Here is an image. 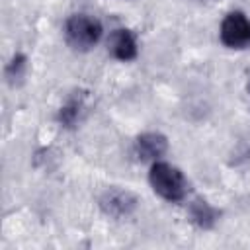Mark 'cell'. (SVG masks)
<instances>
[{
	"label": "cell",
	"instance_id": "6da1fadb",
	"mask_svg": "<svg viewBox=\"0 0 250 250\" xmlns=\"http://www.w3.org/2000/svg\"><path fill=\"white\" fill-rule=\"evenodd\" d=\"M148 182L154 193L170 203H178L188 195V182L184 174L168 162H154L148 172Z\"/></svg>",
	"mask_w": 250,
	"mask_h": 250
},
{
	"label": "cell",
	"instance_id": "7a4b0ae2",
	"mask_svg": "<svg viewBox=\"0 0 250 250\" xmlns=\"http://www.w3.org/2000/svg\"><path fill=\"white\" fill-rule=\"evenodd\" d=\"M64 39L74 51H90L102 39V23L88 14H74L64 23Z\"/></svg>",
	"mask_w": 250,
	"mask_h": 250
},
{
	"label": "cell",
	"instance_id": "3957f363",
	"mask_svg": "<svg viewBox=\"0 0 250 250\" xmlns=\"http://www.w3.org/2000/svg\"><path fill=\"white\" fill-rule=\"evenodd\" d=\"M221 41L229 49H244L250 45V20L242 12H229L221 21Z\"/></svg>",
	"mask_w": 250,
	"mask_h": 250
},
{
	"label": "cell",
	"instance_id": "277c9868",
	"mask_svg": "<svg viewBox=\"0 0 250 250\" xmlns=\"http://www.w3.org/2000/svg\"><path fill=\"white\" fill-rule=\"evenodd\" d=\"M137 197L135 193H131L129 189H121V188H109L102 193L100 197V207L105 215L113 217V219H125L129 217L135 209H137Z\"/></svg>",
	"mask_w": 250,
	"mask_h": 250
},
{
	"label": "cell",
	"instance_id": "5b68a950",
	"mask_svg": "<svg viewBox=\"0 0 250 250\" xmlns=\"http://www.w3.org/2000/svg\"><path fill=\"white\" fill-rule=\"evenodd\" d=\"M107 51L117 61H125V62L133 61L139 53V47H137V39L131 33V29H125V27L115 29L107 39Z\"/></svg>",
	"mask_w": 250,
	"mask_h": 250
},
{
	"label": "cell",
	"instance_id": "8992f818",
	"mask_svg": "<svg viewBox=\"0 0 250 250\" xmlns=\"http://www.w3.org/2000/svg\"><path fill=\"white\" fill-rule=\"evenodd\" d=\"M168 148V141L160 133H143L135 141V152L141 160H158Z\"/></svg>",
	"mask_w": 250,
	"mask_h": 250
},
{
	"label": "cell",
	"instance_id": "52a82bcc",
	"mask_svg": "<svg viewBox=\"0 0 250 250\" xmlns=\"http://www.w3.org/2000/svg\"><path fill=\"white\" fill-rule=\"evenodd\" d=\"M189 217L191 221L201 229H211L217 221V211L203 199H195L189 205Z\"/></svg>",
	"mask_w": 250,
	"mask_h": 250
},
{
	"label": "cell",
	"instance_id": "ba28073f",
	"mask_svg": "<svg viewBox=\"0 0 250 250\" xmlns=\"http://www.w3.org/2000/svg\"><path fill=\"white\" fill-rule=\"evenodd\" d=\"M25 70H27V59L23 55H16L8 66H6V78L10 84H20L25 76Z\"/></svg>",
	"mask_w": 250,
	"mask_h": 250
},
{
	"label": "cell",
	"instance_id": "9c48e42d",
	"mask_svg": "<svg viewBox=\"0 0 250 250\" xmlns=\"http://www.w3.org/2000/svg\"><path fill=\"white\" fill-rule=\"evenodd\" d=\"M80 107H82V102H80L78 98H72V100H68V104L61 107V113H59V121H61L64 127H70V125H72V123L78 119Z\"/></svg>",
	"mask_w": 250,
	"mask_h": 250
},
{
	"label": "cell",
	"instance_id": "30bf717a",
	"mask_svg": "<svg viewBox=\"0 0 250 250\" xmlns=\"http://www.w3.org/2000/svg\"><path fill=\"white\" fill-rule=\"evenodd\" d=\"M199 2H207L209 4V2H215V0H199Z\"/></svg>",
	"mask_w": 250,
	"mask_h": 250
}]
</instances>
